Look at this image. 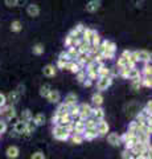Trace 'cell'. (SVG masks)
Here are the masks:
<instances>
[{
  "label": "cell",
  "instance_id": "cell-1",
  "mask_svg": "<svg viewBox=\"0 0 152 159\" xmlns=\"http://www.w3.org/2000/svg\"><path fill=\"white\" fill-rule=\"evenodd\" d=\"M53 137L58 141H66L70 137V133L66 130L65 126H56L53 129Z\"/></svg>",
  "mask_w": 152,
  "mask_h": 159
},
{
  "label": "cell",
  "instance_id": "cell-2",
  "mask_svg": "<svg viewBox=\"0 0 152 159\" xmlns=\"http://www.w3.org/2000/svg\"><path fill=\"white\" fill-rule=\"evenodd\" d=\"M78 118L82 119V121H86L87 118L91 117V110L93 107L89 105V103H81L80 106H78Z\"/></svg>",
  "mask_w": 152,
  "mask_h": 159
},
{
  "label": "cell",
  "instance_id": "cell-3",
  "mask_svg": "<svg viewBox=\"0 0 152 159\" xmlns=\"http://www.w3.org/2000/svg\"><path fill=\"white\" fill-rule=\"evenodd\" d=\"M52 122H53V125H56V126H66V125H69V123H72V118L69 114H65V116H53L52 118Z\"/></svg>",
  "mask_w": 152,
  "mask_h": 159
},
{
  "label": "cell",
  "instance_id": "cell-4",
  "mask_svg": "<svg viewBox=\"0 0 152 159\" xmlns=\"http://www.w3.org/2000/svg\"><path fill=\"white\" fill-rule=\"evenodd\" d=\"M132 54H134V57L136 60V62H151V53L148 51H135L132 52Z\"/></svg>",
  "mask_w": 152,
  "mask_h": 159
},
{
  "label": "cell",
  "instance_id": "cell-5",
  "mask_svg": "<svg viewBox=\"0 0 152 159\" xmlns=\"http://www.w3.org/2000/svg\"><path fill=\"white\" fill-rule=\"evenodd\" d=\"M112 84V78L109 77H98V82H97V88L98 90H107V88H110Z\"/></svg>",
  "mask_w": 152,
  "mask_h": 159
},
{
  "label": "cell",
  "instance_id": "cell-6",
  "mask_svg": "<svg viewBox=\"0 0 152 159\" xmlns=\"http://www.w3.org/2000/svg\"><path fill=\"white\" fill-rule=\"evenodd\" d=\"M95 129H97V131L99 135H106V134L109 133V123L106 121H103V119H101V121H98Z\"/></svg>",
  "mask_w": 152,
  "mask_h": 159
},
{
  "label": "cell",
  "instance_id": "cell-7",
  "mask_svg": "<svg viewBox=\"0 0 152 159\" xmlns=\"http://www.w3.org/2000/svg\"><path fill=\"white\" fill-rule=\"evenodd\" d=\"M101 8V0H89L86 4V11L94 13Z\"/></svg>",
  "mask_w": 152,
  "mask_h": 159
},
{
  "label": "cell",
  "instance_id": "cell-8",
  "mask_svg": "<svg viewBox=\"0 0 152 159\" xmlns=\"http://www.w3.org/2000/svg\"><path fill=\"white\" fill-rule=\"evenodd\" d=\"M13 131L17 134V135H23V134H27V126L25 123L21 121H17L16 123H13Z\"/></svg>",
  "mask_w": 152,
  "mask_h": 159
},
{
  "label": "cell",
  "instance_id": "cell-9",
  "mask_svg": "<svg viewBox=\"0 0 152 159\" xmlns=\"http://www.w3.org/2000/svg\"><path fill=\"white\" fill-rule=\"evenodd\" d=\"M78 52H81V53H90L91 52V49L93 47L90 45V43L89 41H85V40H81V43L78 44Z\"/></svg>",
  "mask_w": 152,
  "mask_h": 159
},
{
  "label": "cell",
  "instance_id": "cell-10",
  "mask_svg": "<svg viewBox=\"0 0 152 159\" xmlns=\"http://www.w3.org/2000/svg\"><path fill=\"white\" fill-rule=\"evenodd\" d=\"M2 113L4 114V116H6V118H7V119H9V121H11L12 118L16 117V111H15V107H13V105L4 106V109L2 110Z\"/></svg>",
  "mask_w": 152,
  "mask_h": 159
},
{
  "label": "cell",
  "instance_id": "cell-11",
  "mask_svg": "<svg viewBox=\"0 0 152 159\" xmlns=\"http://www.w3.org/2000/svg\"><path fill=\"white\" fill-rule=\"evenodd\" d=\"M98 135H99V134H98L97 129H85V131L82 134V137L87 139V141H93V139L97 138Z\"/></svg>",
  "mask_w": 152,
  "mask_h": 159
},
{
  "label": "cell",
  "instance_id": "cell-12",
  "mask_svg": "<svg viewBox=\"0 0 152 159\" xmlns=\"http://www.w3.org/2000/svg\"><path fill=\"white\" fill-rule=\"evenodd\" d=\"M107 141L111 146H119L120 145V137L116 133H110L109 135H107Z\"/></svg>",
  "mask_w": 152,
  "mask_h": 159
},
{
  "label": "cell",
  "instance_id": "cell-13",
  "mask_svg": "<svg viewBox=\"0 0 152 159\" xmlns=\"http://www.w3.org/2000/svg\"><path fill=\"white\" fill-rule=\"evenodd\" d=\"M27 13L31 17H36L40 15V8H38V6H36V4H29L27 7Z\"/></svg>",
  "mask_w": 152,
  "mask_h": 159
},
{
  "label": "cell",
  "instance_id": "cell-14",
  "mask_svg": "<svg viewBox=\"0 0 152 159\" xmlns=\"http://www.w3.org/2000/svg\"><path fill=\"white\" fill-rule=\"evenodd\" d=\"M127 78L131 80V81H135V80H140V78H141V73L139 72V69L132 68V69H130V70H128Z\"/></svg>",
  "mask_w": 152,
  "mask_h": 159
},
{
  "label": "cell",
  "instance_id": "cell-15",
  "mask_svg": "<svg viewBox=\"0 0 152 159\" xmlns=\"http://www.w3.org/2000/svg\"><path fill=\"white\" fill-rule=\"evenodd\" d=\"M110 73H111V69L107 68L106 65H103V64H101L99 68H98V72H97L98 77H109Z\"/></svg>",
  "mask_w": 152,
  "mask_h": 159
},
{
  "label": "cell",
  "instance_id": "cell-16",
  "mask_svg": "<svg viewBox=\"0 0 152 159\" xmlns=\"http://www.w3.org/2000/svg\"><path fill=\"white\" fill-rule=\"evenodd\" d=\"M42 73H44V76H46V77H53V76H56V68L54 65H45L42 68Z\"/></svg>",
  "mask_w": 152,
  "mask_h": 159
},
{
  "label": "cell",
  "instance_id": "cell-17",
  "mask_svg": "<svg viewBox=\"0 0 152 159\" xmlns=\"http://www.w3.org/2000/svg\"><path fill=\"white\" fill-rule=\"evenodd\" d=\"M91 116H94V119H97V121H101V119H103V117H105V111L101 106L94 107L91 110Z\"/></svg>",
  "mask_w": 152,
  "mask_h": 159
},
{
  "label": "cell",
  "instance_id": "cell-18",
  "mask_svg": "<svg viewBox=\"0 0 152 159\" xmlns=\"http://www.w3.org/2000/svg\"><path fill=\"white\" fill-rule=\"evenodd\" d=\"M46 99L52 103H57L58 101H60V93H58L57 90H50L49 94L46 96Z\"/></svg>",
  "mask_w": 152,
  "mask_h": 159
},
{
  "label": "cell",
  "instance_id": "cell-19",
  "mask_svg": "<svg viewBox=\"0 0 152 159\" xmlns=\"http://www.w3.org/2000/svg\"><path fill=\"white\" fill-rule=\"evenodd\" d=\"M6 98H7V101L11 103V105H15V103L19 101V98H20V94H19L16 90H12L11 93H8V96Z\"/></svg>",
  "mask_w": 152,
  "mask_h": 159
},
{
  "label": "cell",
  "instance_id": "cell-20",
  "mask_svg": "<svg viewBox=\"0 0 152 159\" xmlns=\"http://www.w3.org/2000/svg\"><path fill=\"white\" fill-rule=\"evenodd\" d=\"M62 103H65V105L67 106H72V105H76L77 103V96L74 93H69L67 96L65 97V101H63Z\"/></svg>",
  "mask_w": 152,
  "mask_h": 159
},
{
  "label": "cell",
  "instance_id": "cell-21",
  "mask_svg": "<svg viewBox=\"0 0 152 159\" xmlns=\"http://www.w3.org/2000/svg\"><path fill=\"white\" fill-rule=\"evenodd\" d=\"M6 154H7V157H8V158L15 159V158H17V157H19V148H17L16 146H9V147L7 148Z\"/></svg>",
  "mask_w": 152,
  "mask_h": 159
},
{
  "label": "cell",
  "instance_id": "cell-22",
  "mask_svg": "<svg viewBox=\"0 0 152 159\" xmlns=\"http://www.w3.org/2000/svg\"><path fill=\"white\" fill-rule=\"evenodd\" d=\"M66 53H67V57H69L70 61H76L77 57H78V54H80V52H78V49H77V48H74V47H70V48L66 51Z\"/></svg>",
  "mask_w": 152,
  "mask_h": 159
},
{
  "label": "cell",
  "instance_id": "cell-23",
  "mask_svg": "<svg viewBox=\"0 0 152 159\" xmlns=\"http://www.w3.org/2000/svg\"><path fill=\"white\" fill-rule=\"evenodd\" d=\"M91 101H93V103L95 105V107H99V106L102 105V102H103V97H102L101 93H95V94H93Z\"/></svg>",
  "mask_w": 152,
  "mask_h": 159
},
{
  "label": "cell",
  "instance_id": "cell-24",
  "mask_svg": "<svg viewBox=\"0 0 152 159\" xmlns=\"http://www.w3.org/2000/svg\"><path fill=\"white\" fill-rule=\"evenodd\" d=\"M56 114H57V116H65V114H69V106L65 105V103H61V105H58Z\"/></svg>",
  "mask_w": 152,
  "mask_h": 159
},
{
  "label": "cell",
  "instance_id": "cell-25",
  "mask_svg": "<svg viewBox=\"0 0 152 159\" xmlns=\"http://www.w3.org/2000/svg\"><path fill=\"white\" fill-rule=\"evenodd\" d=\"M33 122L36 123V126H41V125H44V123H45V116H44L42 113L36 114V116L33 117Z\"/></svg>",
  "mask_w": 152,
  "mask_h": 159
},
{
  "label": "cell",
  "instance_id": "cell-26",
  "mask_svg": "<svg viewBox=\"0 0 152 159\" xmlns=\"http://www.w3.org/2000/svg\"><path fill=\"white\" fill-rule=\"evenodd\" d=\"M33 119V116H32V113H31V110H24L23 113H21V119L20 121L21 122H24V123H27V122H29V121H32Z\"/></svg>",
  "mask_w": 152,
  "mask_h": 159
},
{
  "label": "cell",
  "instance_id": "cell-27",
  "mask_svg": "<svg viewBox=\"0 0 152 159\" xmlns=\"http://www.w3.org/2000/svg\"><path fill=\"white\" fill-rule=\"evenodd\" d=\"M32 52H33V54H37V56H40V54H42L44 52H45V48H44L42 44H36V45H33Z\"/></svg>",
  "mask_w": 152,
  "mask_h": 159
},
{
  "label": "cell",
  "instance_id": "cell-28",
  "mask_svg": "<svg viewBox=\"0 0 152 159\" xmlns=\"http://www.w3.org/2000/svg\"><path fill=\"white\" fill-rule=\"evenodd\" d=\"M23 29V24L19 21V20H15V21L11 23V31L12 32H20Z\"/></svg>",
  "mask_w": 152,
  "mask_h": 159
},
{
  "label": "cell",
  "instance_id": "cell-29",
  "mask_svg": "<svg viewBox=\"0 0 152 159\" xmlns=\"http://www.w3.org/2000/svg\"><path fill=\"white\" fill-rule=\"evenodd\" d=\"M97 123L98 121L94 118H87L86 122H85V129H95L97 127Z\"/></svg>",
  "mask_w": 152,
  "mask_h": 159
},
{
  "label": "cell",
  "instance_id": "cell-30",
  "mask_svg": "<svg viewBox=\"0 0 152 159\" xmlns=\"http://www.w3.org/2000/svg\"><path fill=\"white\" fill-rule=\"evenodd\" d=\"M25 126H27V134H25V135H29V134L35 131V130H36V127H37V126H36V123L33 122V119H32V121H29V122H27V123H25Z\"/></svg>",
  "mask_w": 152,
  "mask_h": 159
},
{
  "label": "cell",
  "instance_id": "cell-31",
  "mask_svg": "<svg viewBox=\"0 0 152 159\" xmlns=\"http://www.w3.org/2000/svg\"><path fill=\"white\" fill-rule=\"evenodd\" d=\"M50 90H52L50 85H49V84H45V85H42V86L40 88V96L46 98V96L49 94V92H50Z\"/></svg>",
  "mask_w": 152,
  "mask_h": 159
},
{
  "label": "cell",
  "instance_id": "cell-32",
  "mask_svg": "<svg viewBox=\"0 0 152 159\" xmlns=\"http://www.w3.org/2000/svg\"><path fill=\"white\" fill-rule=\"evenodd\" d=\"M143 77H147V78H151V74H152V68H151V62H147L144 68H143Z\"/></svg>",
  "mask_w": 152,
  "mask_h": 159
},
{
  "label": "cell",
  "instance_id": "cell-33",
  "mask_svg": "<svg viewBox=\"0 0 152 159\" xmlns=\"http://www.w3.org/2000/svg\"><path fill=\"white\" fill-rule=\"evenodd\" d=\"M78 106H77V103L76 105H72V106H69V116H70V118H76V117H78Z\"/></svg>",
  "mask_w": 152,
  "mask_h": 159
},
{
  "label": "cell",
  "instance_id": "cell-34",
  "mask_svg": "<svg viewBox=\"0 0 152 159\" xmlns=\"http://www.w3.org/2000/svg\"><path fill=\"white\" fill-rule=\"evenodd\" d=\"M86 78H87V77H86V72L83 70V69L77 73V81L80 82V84H83V81H85Z\"/></svg>",
  "mask_w": 152,
  "mask_h": 159
},
{
  "label": "cell",
  "instance_id": "cell-35",
  "mask_svg": "<svg viewBox=\"0 0 152 159\" xmlns=\"http://www.w3.org/2000/svg\"><path fill=\"white\" fill-rule=\"evenodd\" d=\"M140 85H141V86H145V88H151V86H152V81H151V78L141 77V78H140Z\"/></svg>",
  "mask_w": 152,
  "mask_h": 159
},
{
  "label": "cell",
  "instance_id": "cell-36",
  "mask_svg": "<svg viewBox=\"0 0 152 159\" xmlns=\"http://www.w3.org/2000/svg\"><path fill=\"white\" fill-rule=\"evenodd\" d=\"M127 62H128V60L124 58L123 56H120L118 58V62H116V66L118 68H123V66H127Z\"/></svg>",
  "mask_w": 152,
  "mask_h": 159
},
{
  "label": "cell",
  "instance_id": "cell-37",
  "mask_svg": "<svg viewBox=\"0 0 152 159\" xmlns=\"http://www.w3.org/2000/svg\"><path fill=\"white\" fill-rule=\"evenodd\" d=\"M72 141H73V143L80 145V143H82V141H83V137L80 135V134H73V135H72Z\"/></svg>",
  "mask_w": 152,
  "mask_h": 159
},
{
  "label": "cell",
  "instance_id": "cell-38",
  "mask_svg": "<svg viewBox=\"0 0 152 159\" xmlns=\"http://www.w3.org/2000/svg\"><path fill=\"white\" fill-rule=\"evenodd\" d=\"M138 126H139V123L136 122V121H132L131 123H130V126H128V131L130 133H136V130H138Z\"/></svg>",
  "mask_w": 152,
  "mask_h": 159
},
{
  "label": "cell",
  "instance_id": "cell-39",
  "mask_svg": "<svg viewBox=\"0 0 152 159\" xmlns=\"http://www.w3.org/2000/svg\"><path fill=\"white\" fill-rule=\"evenodd\" d=\"M131 88L134 89V90H139V89L141 88V85H140V80H135V81H132V82H131Z\"/></svg>",
  "mask_w": 152,
  "mask_h": 159
},
{
  "label": "cell",
  "instance_id": "cell-40",
  "mask_svg": "<svg viewBox=\"0 0 152 159\" xmlns=\"http://www.w3.org/2000/svg\"><path fill=\"white\" fill-rule=\"evenodd\" d=\"M31 159H45V155H44V152H41V151H36Z\"/></svg>",
  "mask_w": 152,
  "mask_h": 159
},
{
  "label": "cell",
  "instance_id": "cell-41",
  "mask_svg": "<svg viewBox=\"0 0 152 159\" xmlns=\"http://www.w3.org/2000/svg\"><path fill=\"white\" fill-rule=\"evenodd\" d=\"M72 43H73V37L70 36V34H67V36L65 37V47L70 48L72 47Z\"/></svg>",
  "mask_w": 152,
  "mask_h": 159
},
{
  "label": "cell",
  "instance_id": "cell-42",
  "mask_svg": "<svg viewBox=\"0 0 152 159\" xmlns=\"http://www.w3.org/2000/svg\"><path fill=\"white\" fill-rule=\"evenodd\" d=\"M6 103H7V98H6V96H4L3 93H0V107L6 106Z\"/></svg>",
  "mask_w": 152,
  "mask_h": 159
},
{
  "label": "cell",
  "instance_id": "cell-43",
  "mask_svg": "<svg viewBox=\"0 0 152 159\" xmlns=\"http://www.w3.org/2000/svg\"><path fill=\"white\" fill-rule=\"evenodd\" d=\"M6 2V6L8 7H16L17 6V0H4Z\"/></svg>",
  "mask_w": 152,
  "mask_h": 159
},
{
  "label": "cell",
  "instance_id": "cell-44",
  "mask_svg": "<svg viewBox=\"0 0 152 159\" xmlns=\"http://www.w3.org/2000/svg\"><path fill=\"white\" fill-rule=\"evenodd\" d=\"M6 131H7V123L0 121V134H4Z\"/></svg>",
  "mask_w": 152,
  "mask_h": 159
},
{
  "label": "cell",
  "instance_id": "cell-45",
  "mask_svg": "<svg viewBox=\"0 0 152 159\" xmlns=\"http://www.w3.org/2000/svg\"><path fill=\"white\" fill-rule=\"evenodd\" d=\"M85 28H86V27H83V24H77V25L74 27L76 31H77V32H80L81 34L83 33V31H85Z\"/></svg>",
  "mask_w": 152,
  "mask_h": 159
},
{
  "label": "cell",
  "instance_id": "cell-46",
  "mask_svg": "<svg viewBox=\"0 0 152 159\" xmlns=\"http://www.w3.org/2000/svg\"><path fill=\"white\" fill-rule=\"evenodd\" d=\"M67 61H65V60H61V58H58V61H57V66L60 68V69H63V66H65V64Z\"/></svg>",
  "mask_w": 152,
  "mask_h": 159
},
{
  "label": "cell",
  "instance_id": "cell-47",
  "mask_svg": "<svg viewBox=\"0 0 152 159\" xmlns=\"http://www.w3.org/2000/svg\"><path fill=\"white\" fill-rule=\"evenodd\" d=\"M131 54H132V52H130V51H127V49H126V51H123V52H122V54H120V56H123L124 58H127V60H128V58L131 57Z\"/></svg>",
  "mask_w": 152,
  "mask_h": 159
},
{
  "label": "cell",
  "instance_id": "cell-48",
  "mask_svg": "<svg viewBox=\"0 0 152 159\" xmlns=\"http://www.w3.org/2000/svg\"><path fill=\"white\" fill-rule=\"evenodd\" d=\"M58 58L65 60V61H70L69 57H67V53H66V52H61V53H60V57H58Z\"/></svg>",
  "mask_w": 152,
  "mask_h": 159
},
{
  "label": "cell",
  "instance_id": "cell-49",
  "mask_svg": "<svg viewBox=\"0 0 152 159\" xmlns=\"http://www.w3.org/2000/svg\"><path fill=\"white\" fill-rule=\"evenodd\" d=\"M130 157H131L130 150H124L123 152H122V158H123V159H127V158H130Z\"/></svg>",
  "mask_w": 152,
  "mask_h": 159
},
{
  "label": "cell",
  "instance_id": "cell-50",
  "mask_svg": "<svg viewBox=\"0 0 152 159\" xmlns=\"http://www.w3.org/2000/svg\"><path fill=\"white\" fill-rule=\"evenodd\" d=\"M91 84H93V81H91V80L86 78L85 81H83V84H82V85H83V86H86V88H90V86H91Z\"/></svg>",
  "mask_w": 152,
  "mask_h": 159
},
{
  "label": "cell",
  "instance_id": "cell-51",
  "mask_svg": "<svg viewBox=\"0 0 152 159\" xmlns=\"http://www.w3.org/2000/svg\"><path fill=\"white\" fill-rule=\"evenodd\" d=\"M27 3V0H17V6H24Z\"/></svg>",
  "mask_w": 152,
  "mask_h": 159
},
{
  "label": "cell",
  "instance_id": "cell-52",
  "mask_svg": "<svg viewBox=\"0 0 152 159\" xmlns=\"http://www.w3.org/2000/svg\"><path fill=\"white\" fill-rule=\"evenodd\" d=\"M151 106H152V102H151V101H148V102H147V105H145V107L148 109V110H151Z\"/></svg>",
  "mask_w": 152,
  "mask_h": 159
},
{
  "label": "cell",
  "instance_id": "cell-53",
  "mask_svg": "<svg viewBox=\"0 0 152 159\" xmlns=\"http://www.w3.org/2000/svg\"><path fill=\"white\" fill-rule=\"evenodd\" d=\"M127 159H136V157H134V155H131L130 158H127Z\"/></svg>",
  "mask_w": 152,
  "mask_h": 159
},
{
  "label": "cell",
  "instance_id": "cell-54",
  "mask_svg": "<svg viewBox=\"0 0 152 159\" xmlns=\"http://www.w3.org/2000/svg\"><path fill=\"white\" fill-rule=\"evenodd\" d=\"M0 113H2V107H0Z\"/></svg>",
  "mask_w": 152,
  "mask_h": 159
}]
</instances>
